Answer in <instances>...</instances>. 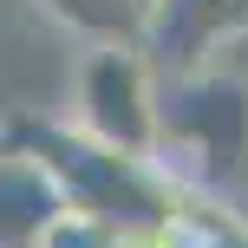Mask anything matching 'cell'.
<instances>
[{
    "mask_svg": "<svg viewBox=\"0 0 248 248\" xmlns=\"http://www.w3.org/2000/svg\"><path fill=\"white\" fill-rule=\"evenodd\" d=\"M0 137L20 144V150H33L52 170L65 209L105 216V222H118V229L163 222V216L176 209V196H183V183H176L157 157H124V150L85 137L72 118H13Z\"/></svg>",
    "mask_w": 248,
    "mask_h": 248,
    "instance_id": "6da1fadb",
    "label": "cell"
},
{
    "mask_svg": "<svg viewBox=\"0 0 248 248\" xmlns=\"http://www.w3.org/2000/svg\"><path fill=\"white\" fill-rule=\"evenodd\" d=\"M157 163L176 183L216 189L248 170V85L229 72H183L163 92V131Z\"/></svg>",
    "mask_w": 248,
    "mask_h": 248,
    "instance_id": "7a4b0ae2",
    "label": "cell"
},
{
    "mask_svg": "<svg viewBox=\"0 0 248 248\" xmlns=\"http://www.w3.org/2000/svg\"><path fill=\"white\" fill-rule=\"evenodd\" d=\"M72 124L124 157H157L163 85L144 39H92L72 72Z\"/></svg>",
    "mask_w": 248,
    "mask_h": 248,
    "instance_id": "3957f363",
    "label": "cell"
},
{
    "mask_svg": "<svg viewBox=\"0 0 248 248\" xmlns=\"http://www.w3.org/2000/svg\"><path fill=\"white\" fill-rule=\"evenodd\" d=\"M248 33V0H150L144 39L176 59V72H196L216 46Z\"/></svg>",
    "mask_w": 248,
    "mask_h": 248,
    "instance_id": "277c9868",
    "label": "cell"
},
{
    "mask_svg": "<svg viewBox=\"0 0 248 248\" xmlns=\"http://www.w3.org/2000/svg\"><path fill=\"white\" fill-rule=\"evenodd\" d=\"M59 209H65V196L52 183V170L33 150L0 137V248H33Z\"/></svg>",
    "mask_w": 248,
    "mask_h": 248,
    "instance_id": "5b68a950",
    "label": "cell"
},
{
    "mask_svg": "<svg viewBox=\"0 0 248 248\" xmlns=\"http://www.w3.org/2000/svg\"><path fill=\"white\" fill-rule=\"evenodd\" d=\"M33 248H124L118 242V222H105V216H85V209H59L46 222V235Z\"/></svg>",
    "mask_w": 248,
    "mask_h": 248,
    "instance_id": "8992f818",
    "label": "cell"
},
{
    "mask_svg": "<svg viewBox=\"0 0 248 248\" xmlns=\"http://www.w3.org/2000/svg\"><path fill=\"white\" fill-rule=\"evenodd\" d=\"M118 7H131V13H137V20H144V7H150V0H118Z\"/></svg>",
    "mask_w": 248,
    "mask_h": 248,
    "instance_id": "52a82bcc",
    "label": "cell"
}]
</instances>
